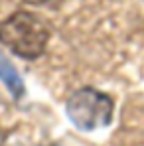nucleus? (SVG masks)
Masks as SVG:
<instances>
[{"label": "nucleus", "instance_id": "nucleus-1", "mask_svg": "<svg viewBox=\"0 0 144 146\" xmlns=\"http://www.w3.org/2000/svg\"><path fill=\"white\" fill-rule=\"evenodd\" d=\"M49 30L30 12H16L0 24V42L24 59H36L44 53Z\"/></svg>", "mask_w": 144, "mask_h": 146}, {"label": "nucleus", "instance_id": "nucleus-2", "mask_svg": "<svg viewBox=\"0 0 144 146\" xmlns=\"http://www.w3.org/2000/svg\"><path fill=\"white\" fill-rule=\"evenodd\" d=\"M113 99L97 89L85 87L75 91L67 101V117L79 130H97L113 119Z\"/></svg>", "mask_w": 144, "mask_h": 146}, {"label": "nucleus", "instance_id": "nucleus-3", "mask_svg": "<svg viewBox=\"0 0 144 146\" xmlns=\"http://www.w3.org/2000/svg\"><path fill=\"white\" fill-rule=\"evenodd\" d=\"M0 81L4 83V87L12 93L14 99H22L26 93L24 81L20 77V73L14 69V65L8 61V57L4 53H0Z\"/></svg>", "mask_w": 144, "mask_h": 146}]
</instances>
